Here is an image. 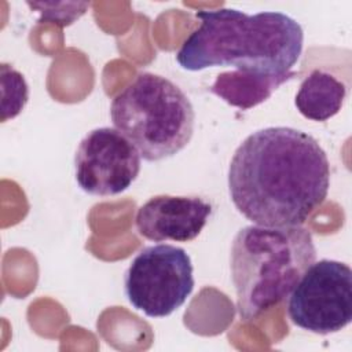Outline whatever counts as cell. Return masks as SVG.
Segmentation results:
<instances>
[{"instance_id": "obj_1", "label": "cell", "mask_w": 352, "mask_h": 352, "mask_svg": "<svg viewBox=\"0 0 352 352\" xmlns=\"http://www.w3.org/2000/svg\"><path fill=\"white\" fill-rule=\"evenodd\" d=\"M227 182L234 206L254 224L301 226L327 197L330 162L314 136L268 126L236 147Z\"/></svg>"}, {"instance_id": "obj_2", "label": "cell", "mask_w": 352, "mask_h": 352, "mask_svg": "<svg viewBox=\"0 0 352 352\" xmlns=\"http://www.w3.org/2000/svg\"><path fill=\"white\" fill-rule=\"evenodd\" d=\"M199 26L184 40L176 60L184 70L214 66L260 76H280L297 63L304 30L292 16L278 11L248 15L235 8L199 11Z\"/></svg>"}, {"instance_id": "obj_3", "label": "cell", "mask_w": 352, "mask_h": 352, "mask_svg": "<svg viewBox=\"0 0 352 352\" xmlns=\"http://www.w3.org/2000/svg\"><path fill=\"white\" fill-rule=\"evenodd\" d=\"M315 258L312 235L301 226L241 228L230 252L241 320L252 322L285 300Z\"/></svg>"}, {"instance_id": "obj_4", "label": "cell", "mask_w": 352, "mask_h": 352, "mask_svg": "<svg viewBox=\"0 0 352 352\" xmlns=\"http://www.w3.org/2000/svg\"><path fill=\"white\" fill-rule=\"evenodd\" d=\"M110 117L148 162L170 158L191 140L195 111L188 96L169 78L139 73L111 100Z\"/></svg>"}, {"instance_id": "obj_5", "label": "cell", "mask_w": 352, "mask_h": 352, "mask_svg": "<svg viewBox=\"0 0 352 352\" xmlns=\"http://www.w3.org/2000/svg\"><path fill=\"white\" fill-rule=\"evenodd\" d=\"M190 254L180 246L143 248L124 275L129 304L148 318H165L180 308L194 290Z\"/></svg>"}, {"instance_id": "obj_6", "label": "cell", "mask_w": 352, "mask_h": 352, "mask_svg": "<svg viewBox=\"0 0 352 352\" xmlns=\"http://www.w3.org/2000/svg\"><path fill=\"white\" fill-rule=\"evenodd\" d=\"M290 322L314 334H331L352 320V271L348 264L314 261L289 294Z\"/></svg>"}, {"instance_id": "obj_7", "label": "cell", "mask_w": 352, "mask_h": 352, "mask_svg": "<svg viewBox=\"0 0 352 352\" xmlns=\"http://www.w3.org/2000/svg\"><path fill=\"white\" fill-rule=\"evenodd\" d=\"M140 158L138 148L116 128L92 129L74 155L77 184L91 195L121 194L139 176Z\"/></svg>"}, {"instance_id": "obj_8", "label": "cell", "mask_w": 352, "mask_h": 352, "mask_svg": "<svg viewBox=\"0 0 352 352\" xmlns=\"http://www.w3.org/2000/svg\"><path fill=\"white\" fill-rule=\"evenodd\" d=\"M212 205L199 197L154 195L139 206L135 217L138 232L150 241L190 242L204 230Z\"/></svg>"}, {"instance_id": "obj_9", "label": "cell", "mask_w": 352, "mask_h": 352, "mask_svg": "<svg viewBox=\"0 0 352 352\" xmlns=\"http://www.w3.org/2000/svg\"><path fill=\"white\" fill-rule=\"evenodd\" d=\"M297 74L292 70L280 76H260L239 70L223 72L216 76L209 91L230 106L249 110L265 102L280 85Z\"/></svg>"}, {"instance_id": "obj_10", "label": "cell", "mask_w": 352, "mask_h": 352, "mask_svg": "<svg viewBox=\"0 0 352 352\" xmlns=\"http://www.w3.org/2000/svg\"><path fill=\"white\" fill-rule=\"evenodd\" d=\"M348 88L331 73L315 69L302 81L294 104L301 116L312 121H327L344 106Z\"/></svg>"}, {"instance_id": "obj_11", "label": "cell", "mask_w": 352, "mask_h": 352, "mask_svg": "<svg viewBox=\"0 0 352 352\" xmlns=\"http://www.w3.org/2000/svg\"><path fill=\"white\" fill-rule=\"evenodd\" d=\"M1 73V122L15 118L29 99V87L22 73L8 63L0 65Z\"/></svg>"}, {"instance_id": "obj_12", "label": "cell", "mask_w": 352, "mask_h": 352, "mask_svg": "<svg viewBox=\"0 0 352 352\" xmlns=\"http://www.w3.org/2000/svg\"><path fill=\"white\" fill-rule=\"evenodd\" d=\"M32 10L40 14V22H51L60 28L72 25L74 21L81 18L89 3L87 1H63V3H26Z\"/></svg>"}]
</instances>
